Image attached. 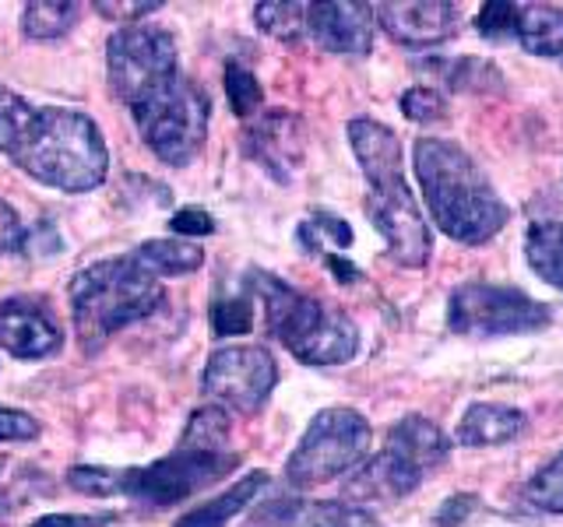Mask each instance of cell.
<instances>
[{
    "mask_svg": "<svg viewBox=\"0 0 563 527\" xmlns=\"http://www.w3.org/2000/svg\"><path fill=\"white\" fill-rule=\"evenodd\" d=\"M412 152L422 198L440 233L454 243L479 246L507 225V204L465 148L444 137H419Z\"/></svg>",
    "mask_w": 563,
    "mask_h": 527,
    "instance_id": "obj_1",
    "label": "cell"
},
{
    "mask_svg": "<svg viewBox=\"0 0 563 527\" xmlns=\"http://www.w3.org/2000/svg\"><path fill=\"white\" fill-rule=\"evenodd\" d=\"M349 141L369 183L366 215L384 236L387 254H391V260L401 264V268H412V271L427 268L433 239H430V225L422 218L409 183H405L398 134L377 120L360 116L349 123Z\"/></svg>",
    "mask_w": 563,
    "mask_h": 527,
    "instance_id": "obj_2",
    "label": "cell"
},
{
    "mask_svg": "<svg viewBox=\"0 0 563 527\" xmlns=\"http://www.w3.org/2000/svg\"><path fill=\"white\" fill-rule=\"evenodd\" d=\"M11 158L35 183L64 193L96 190L110 172V152L96 120L64 105L35 110L32 127L18 141Z\"/></svg>",
    "mask_w": 563,
    "mask_h": 527,
    "instance_id": "obj_3",
    "label": "cell"
},
{
    "mask_svg": "<svg viewBox=\"0 0 563 527\" xmlns=\"http://www.w3.org/2000/svg\"><path fill=\"white\" fill-rule=\"evenodd\" d=\"M158 306L163 285L131 254L88 264L70 281V316L85 348H99L120 327L145 321Z\"/></svg>",
    "mask_w": 563,
    "mask_h": 527,
    "instance_id": "obj_4",
    "label": "cell"
},
{
    "mask_svg": "<svg viewBox=\"0 0 563 527\" xmlns=\"http://www.w3.org/2000/svg\"><path fill=\"white\" fill-rule=\"evenodd\" d=\"M251 285L257 289L264 316L275 338L307 366H339L360 351V330L345 313L328 310L313 295L289 289L275 274L254 271Z\"/></svg>",
    "mask_w": 563,
    "mask_h": 527,
    "instance_id": "obj_5",
    "label": "cell"
},
{
    "mask_svg": "<svg viewBox=\"0 0 563 527\" xmlns=\"http://www.w3.org/2000/svg\"><path fill=\"white\" fill-rule=\"evenodd\" d=\"M134 123L141 141L163 158L166 166H187L205 148L211 102L198 85L184 75L158 96L134 105Z\"/></svg>",
    "mask_w": 563,
    "mask_h": 527,
    "instance_id": "obj_6",
    "label": "cell"
},
{
    "mask_svg": "<svg viewBox=\"0 0 563 527\" xmlns=\"http://www.w3.org/2000/svg\"><path fill=\"white\" fill-rule=\"evenodd\" d=\"M106 70H110L113 96L134 110L180 78V57L166 29L123 25L106 43Z\"/></svg>",
    "mask_w": 563,
    "mask_h": 527,
    "instance_id": "obj_7",
    "label": "cell"
},
{
    "mask_svg": "<svg viewBox=\"0 0 563 527\" xmlns=\"http://www.w3.org/2000/svg\"><path fill=\"white\" fill-rule=\"evenodd\" d=\"M369 450V422L352 408H324L317 415L299 447L289 453L286 474L299 489L324 485L356 471Z\"/></svg>",
    "mask_w": 563,
    "mask_h": 527,
    "instance_id": "obj_8",
    "label": "cell"
},
{
    "mask_svg": "<svg viewBox=\"0 0 563 527\" xmlns=\"http://www.w3.org/2000/svg\"><path fill=\"white\" fill-rule=\"evenodd\" d=\"M448 324L465 338H504V334H532L550 324V310L532 295L489 281L457 285L448 299Z\"/></svg>",
    "mask_w": 563,
    "mask_h": 527,
    "instance_id": "obj_9",
    "label": "cell"
},
{
    "mask_svg": "<svg viewBox=\"0 0 563 527\" xmlns=\"http://www.w3.org/2000/svg\"><path fill=\"white\" fill-rule=\"evenodd\" d=\"M240 464L236 453H208V450H173L169 457L145 468L120 471V496H131L152 506L180 503L194 492L222 482Z\"/></svg>",
    "mask_w": 563,
    "mask_h": 527,
    "instance_id": "obj_10",
    "label": "cell"
},
{
    "mask_svg": "<svg viewBox=\"0 0 563 527\" xmlns=\"http://www.w3.org/2000/svg\"><path fill=\"white\" fill-rule=\"evenodd\" d=\"M278 383V366L272 351L257 345H225L211 351L205 366L201 391L225 412L254 415L264 401L272 397Z\"/></svg>",
    "mask_w": 563,
    "mask_h": 527,
    "instance_id": "obj_11",
    "label": "cell"
},
{
    "mask_svg": "<svg viewBox=\"0 0 563 527\" xmlns=\"http://www.w3.org/2000/svg\"><path fill=\"white\" fill-rule=\"evenodd\" d=\"M64 345V327L46 303L32 295H11L0 303V348L14 359H46Z\"/></svg>",
    "mask_w": 563,
    "mask_h": 527,
    "instance_id": "obj_12",
    "label": "cell"
},
{
    "mask_svg": "<svg viewBox=\"0 0 563 527\" xmlns=\"http://www.w3.org/2000/svg\"><path fill=\"white\" fill-rule=\"evenodd\" d=\"M246 155L254 158L264 172H272L278 183H289L296 169L303 166V152H307V134H303V120L286 110H272L264 113L254 127H246Z\"/></svg>",
    "mask_w": 563,
    "mask_h": 527,
    "instance_id": "obj_13",
    "label": "cell"
},
{
    "mask_svg": "<svg viewBox=\"0 0 563 527\" xmlns=\"http://www.w3.org/2000/svg\"><path fill=\"white\" fill-rule=\"evenodd\" d=\"M377 11L352 0H331V4H307V35L331 53H360L374 49Z\"/></svg>",
    "mask_w": 563,
    "mask_h": 527,
    "instance_id": "obj_14",
    "label": "cell"
},
{
    "mask_svg": "<svg viewBox=\"0 0 563 527\" xmlns=\"http://www.w3.org/2000/svg\"><path fill=\"white\" fill-rule=\"evenodd\" d=\"M377 22L401 46H437L448 43L462 29L457 4L440 0H405V4H377Z\"/></svg>",
    "mask_w": 563,
    "mask_h": 527,
    "instance_id": "obj_15",
    "label": "cell"
},
{
    "mask_svg": "<svg viewBox=\"0 0 563 527\" xmlns=\"http://www.w3.org/2000/svg\"><path fill=\"white\" fill-rule=\"evenodd\" d=\"M391 453H398L405 464H409L412 471H419L422 479L448 461V436L440 433L437 422L422 418V415H405L401 422H395L391 429H387V444H384Z\"/></svg>",
    "mask_w": 563,
    "mask_h": 527,
    "instance_id": "obj_16",
    "label": "cell"
},
{
    "mask_svg": "<svg viewBox=\"0 0 563 527\" xmlns=\"http://www.w3.org/2000/svg\"><path fill=\"white\" fill-rule=\"evenodd\" d=\"M528 418L510 404H468V412L457 422V444L462 447H497L507 439H518Z\"/></svg>",
    "mask_w": 563,
    "mask_h": 527,
    "instance_id": "obj_17",
    "label": "cell"
},
{
    "mask_svg": "<svg viewBox=\"0 0 563 527\" xmlns=\"http://www.w3.org/2000/svg\"><path fill=\"white\" fill-rule=\"evenodd\" d=\"M518 43L536 57H560L563 53V8L553 4H525L515 22Z\"/></svg>",
    "mask_w": 563,
    "mask_h": 527,
    "instance_id": "obj_18",
    "label": "cell"
},
{
    "mask_svg": "<svg viewBox=\"0 0 563 527\" xmlns=\"http://www.w3.org/2000/svg\"><path fill=\"white\" fill-rule=\"evenodd\" d=\"M264 482H268V474H264V471L243 474V479H240L233 489L219 492L216 500L201 503L198 509H190L187 517L176 520V527H225L229 520H233V517L240 514L243 506H251V500L264 489Z\"/></svg>",
    "mask_w": 563,
    "mask_h": 527,
    "instance_id": "obj_19",
    "label": "cell"
},
{
    "mask_svg": "<svg viewBox=\"0 0 563 527\" xmlns=\"http://www.w3.org/2000/svg\"><path fill=\"white\" fill-rule=\"evenodd\" d=\"M148 274H190L205 264V250L194 239H148L131 254Z\"/></svg>",
    "mask_w": 563,
    "mask_h": 527,
    "instance_id": "obj_20",
    "label": "cell"
},
{
    "mask_svg": "<svg viewBox=\"0 0 563 527\" xmlns=\"http://www.w3.org/2000/svg\"><path fill=\"white\" fill-rule=\"evenodd\" d=\"M525 257L545 285L563 292V222H542L528 228Z\"/></svg>",
    "mask_w": 563,
    "mask_h": 527,
    "instance_id": "obj_21",
    "label": "cell"
},
{
    "mask_svg": "<svg viewBox=\"0 0 563 527\" xmlns=\"http://www.w3.org/2000/svg\"><path fill=\"white\" fill-rule=\"evenodd\" d=\"M81 4H64V0H35L22 11V32L35 43L64 40V35L78 25Z\"/></svg>",
    "mask_w": 563,
    "mask_h": 527,
    "instance_id": "obj_22",
    "label": "cell"
},
{
    "mask_svg": "<svg viewBox=\"0 0 563 527\" xmlns=\"http://www.w3.org/2000/svg\"><path fill=\"white\" fill-rule=\"evenodd\" d=\"M225 439H229V415H225V408H219V404H211V408H198V412L190 415L180 447L184 450L222 453Z\"/></svg>",
    "mask_w": 563,
    "mask_h": 527,
    "instance_id": "obj_23",
    "label": "cell"
},
{
    "mask_svg": "<svg viewBox=\"0 0 563 527\" xmlns=\"http://www.w3.org/2000/svg\"><path fill=\"white\" fill-rule=\"evenodd\" d=\"M254 18L264 32L282 43H296L307 35V4H278V0H268V4L254 8Z\"/></svg>",
    "mask_w": 563,
    "mask_h": 527,
    "instance_id": "obj_24",
    "label": "cell"
},
{
    "mask_svg": "<svg viewBox=\"0 0 563 527\" xmlns=\"http://www.w3.org/2000/svg\"><path fill=\"white\" fill-rule=\"evenodd\" d=\"M307 524L310 527H384L369 509L349 500H324L307 506Z\"/></svg>",
    "mask_w": 563,
    "mask_h": 527,
    "instance_id": "obj_25",
    "label": "cell"
},
{
    "mask_svg": "<svg viewBox=\"0 0 563 527\" xmlns=\"http://www.w3.org/2000/svg\"><path fill=\"white\" fill-rule=\"evenodd\" d=\"M299 243H303L307 254H321L324 257V243H334V246H352V228L349 222L334 218L331 211H313V215L299 225Z\"/></svg>",
    "mask_w": 563,
    "mask_h": 527,
    "instance_id": "obj_26",
    "label": "cell"
},
{
    "mask_svg": "<svg viewBox=\"0 0 563 527\" xmlns=\"http://www.w3.org/2000/svg\"><path fill=\"white\" fill-rule=\"evenodd\" d=\"M32 120H35L32 105L18 92H11V88L0 85V152H14L18 141L32 127Z\"/></svg>",
    "mask_w": 563,
    "mask_h": 527,
    "instance_id": "obj_27",
    "label": "cell"
},
{
    "mask_svg": "<svg viewBox=\"0 0 563 527\" xmlns=\"http://www.w3.org/2000/svg\"><path fill=\"white\" fill-rule=\"evenodd\" d=\"M225 96L229 105H233L236 116H254L261 110V99H264V88L254 78V70H246L243 64H225Z\"/></svg>",
    "mask_w": 563,
    "mask_h": 527,
    "instance_id": "obj_28",
    "label": "cell"
},
{
    "mask_svg": "<svg viewBox=\"0 0 563 527\" xmlns=\"http://www.w3.org/2000/svg\"><path fill=\"white\" fill-rule=\"evenodd\" d=\"M251 327H254V303H251V295H229V299H219V303L211 306V330H216L219 338L246 334Z\"/></svg>",
    "mask_w": 563,
    "mask_h": 527,
    "instance_id": "obj_29",
    "label": "cell"
},
{
    "mask_svg": "<svg viewBox=\"0 0 563 527\" xmlns=\"http://www.w3.org/2000/svg\"><path fill=\"white\" fill-rule=\"evenodd\" d=\"M528 500L545 514H563V450L528 482Z\"/></svg>",
    "mask_w": 563,
    "mask_h": 527,
    "instance_id": "obj_30",
    "label": "cell"
},
{
    "mask_svg": "<svg viewBox=\"0 0 563 527\" xmlns=\"http://www.w3.org/2000/svg\"><path fill=\"white\" fill-rule=\"evenodd\" d=\"M515 22H518V4H510V0H489L479 11V32L493 43H504L515 35Z\"/></svg>",
    "mask_w": 563,
    "mask_h": 527,
    "instance_id": "obj_31",
    "label": "cell"
},
{
    "mask_svg": "<svg viewBox=\"0 0 563 527\" xmlns=\"http://www.w3.org/2000/svg\"><path fill=\"white\" fill-rule=\"evenodd\" d=\"M401 113L416 120V123H430V120H440L448 113V102L444 96L437 92V88H427V85H416L409 92L401 96Z\"/></svg>",
    "mask_w": 563,
    "mask_h": 527,
    "instance_id": "obj_32",
    "label": "cell"
},
{
    "mask_svg": "<svg viewBox=\"0 0 563 527\" xmlns=\"http://www.w3.org/2000/svg\"><path fill=\"white\" fill-rule=\"evenodd\" d=\"M67 482L85 496H117L120 492V471L110 468H75L67 474Z\"/></svg>",
    "mask_w": 563,
    "mask_h": 527,
    "instance_id": "obj_33",
    "label": "cell"
},
{
    "mask_svg": "<svg viewBox=\"0 0 563 527\" xmlns=\"http://www.w3.org/2000/svg\"><path fill=\"white\" fill-rule=\"evenodd\" d=\"M440 67H448L451 88H486L489 78H497V67L475 60V57H462V60L440 64Z\"/></svg>",
    "mask_w": 563,
    "mask_h": 527,
    "instance_id": "obj_34",
    "label": "cell"
},
{
    "mask_svg": "<svg viewBox=\"0 0 563 527\" xmlns=\"http://www.w3.org/2000/svg\"><path fill=\"white\" fill-rule=\"evenodd\" d=\"M40 433H43L40 418L0 404V444H25V439H35Z\"/></svg>",
    "mask_w": 563,
    "mask_h": 527,
    "instance_id": "obj_35",
    "label": "cell"
},
{
    "mask_svg": "<svg viewBox=\"0 0 563 527\" xmlns=\"http://www.w3.org/2000/svg\"><path fill=\"white\" fill-rule=\"evenodd\" d=\"M169 228H173L176 236H184V239H205V236L216 233V218H211L205 208L187 204V208H180L169 218Z\"/></svg>",
    "mask_w": 563,
    "mask_h": 527,
    "instance_id": "obj_36",
    "label": "cell"
},
{
    "mask_svg": "<svg viewBox=\"0 0 563 527\" xmlns=\"http://www.w3.org/2000/svg\"><path fill=\"white\" fill-rule=\"evenodd\" d=\"M254 520L261 527H292V524L307 520V506L299 503V500H275L268 506H261Z\"/></svg>",
    "mask_w": 563,
    "mask_h": 527,
    "instance_id": "obj_37",
    "label": "cell"
},
{
    "mask_svg": "<svg viewBox=\"0 0 563 527\" xmlns=\"http://www.w3.org/2000/svg\"><path fill=\"white\" fill-rule=\"evenodd\" d=\"M25 250V228H22V218H18V211L0 201V254H18Z\"/></svg>",
    "mask_w": 563,
    "mask_h": 527,
    "instance_id": "obj_38",
    "label": "cell"
},
{
    "mask_svg": "<svg viewBox=\"0 0 563 527\" xmlns=\"http://www.w3.org/2000/svg\"><path fill=\"white\" fill-rule=\"evenodd\" d=\"M475 506H479V500H475L472 492H457V496L444 500V506L437 509L433 524H437V527H457V524H465V520H468V514H472Z\"/></svg>",
    "mask_w": 563,
    "mask_h": 527,
    "instance_id": "obj_39",
    "label": "cell"
},
{
    "mask_svg": "<svg viewBox=\"0 0 563 527\" xmlns=\"http://www.w3.org/2000/svg\"><path fill=\"white\" fill-rule=\"evenodd\" d=\"M57 250H60V236L49 222H40L25 233V254H57Z\"/></svg>",
    "mask_w": 563,
    "mask_h": 527,
    "instance_id": "obj_40",
    "label": "cell"
},
{
    "mask_svg": "<svg viewBox=\"0 0 563 527\" xmlns=\"http://www.w3.org/2000/svg\"><path fill=\"white\" fill-rule=\"evenodd\" d=\"M158 8H163L158 0H145V4H141V0H134V4H106V0H99L96 4V11H102L106 18H137V14H152Z\"/></svg>",
    "mask_w": 563,
    "mask_h": 527,
    "instance_id": "obj_41",
    "label": "cell"
},
{
    "mask_svg": "<svg viewBox=\"0 0 563 527\" xmlns=\"http://www.w3.org/2000/svg\"><path fill=\"white\" fill-rule=\"evenodd\" d=\"M324 264L331 268V274L342 281V285H352V281H360V268H356L352 260H345V257H339V254H328Z\"/></svg>",
    "mask_w": 563,
    "mask_h": 527,
    "instance_id": "obj_42",
    "label": "cell"
},
{
    "mask_svg": "<svg viewBox=\"0 0 563 527\" xmlns=\"http://www.w3.org/2000/svg\"><path fill=\"white\" fill-rule=\"evenodd\" d=\"M32 527H88V517H75V514H49V517H40Z\"/></svg>",
    "mask_w": 563,
    "mask_h": 527,
    "instance_id": "obj_43",
    "label": "cell"
}]
</instances>
